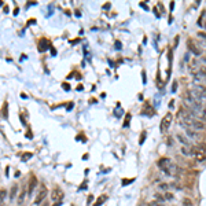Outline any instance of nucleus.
I'll return each mask as SVG.
<instances>
[{
  "label": "nucleus",
  "mask_w": 206,
  "mask_h": 206,
  "mask_svg": "<svg viewBox=\"0 0 206 206\" xmlns=\"http://www.w3.org/2000/svg\"><path fill=\"white\" fill-rule=\"evenodd\" d=\"M3 117H4V118H7V117H8V114H7V103H4V106H3Z\"/></svg>",
  "instance_id": "nucleus-19"
},
{
  "label": "nucleus",
  "mask_w": 206,
  "mask_h": 206,
  "mask_svg": "<svg viewBox=\"0 0 206 206\" xmlns=\"http://www.w3.org/2000/svg\"><path fill=\"white\" fill-rule=\"evenodd\" d=\"M17 191H18V187L17 186H14V187L11 188V191H10V199H14L15 195H17Z\"/></svg>",
  "instance_id": "nucleus-12"
},
{
  "label": "nucleus",
  "mask_w": 206,
  "mask_h": 206,
  "mask_svg": "<svg viewBox=\"0 0 206 206\" xmlns=\"http://www.w3.org/2000/svg\"><path fill=\"white\" fill-rule=\"evenodd\" d=\"M37 183H39V181H37V177H34V176L30 177V180H29V188H28V190H29V195L33 194V190L36 188Z\"/></svg>",
  "instance_id": "nucleus-9"
},
{
  "label": "nucleus",
  "mask_w": 206,
  "mask_h": 206,
  "mask_svg": "<svg viewBox=\"0 0 206 206\" xmlns=\"http://www.w3.org/2000/svg\"><path fill=\"white\" fill-rule=\"evenodd\" d=\"M164 198H165V201H173V198H175V197H173V194H170V192H165L164 194Z\"/></svg>",
  "instance_id": "nucleus-15"
},
{
  "label": "nucleus",
  "mask_w": 206,
  "mask_h": 206,
  "mask_svg": "<svg viewBox=\"0 0 206 206\" xmlns=\"http://www.w3.org/2000/svg\"><path fill=\"white\" fill-rule=\"evenodd\" d=\"M0 6H3V1H0Z\"/></svg>",
  "instance_id": "nucleus-29"
},
{
  "label": "nucleus",
  "mask_w": 206,
  "mask_h": 206,
  "mask_svg": "<svg viewBox=\"0 0 206 206\" xmlns=\"http://www.w3.org/2000/svg\"><path fill=\"white\" fill-rule=\"evenodd\" d=\"M63 88H66V91H69V84H63Z\"/></svg>",
  "instance_id": "nucleus-26"
},
{
  "label": "nucleus",
  "mask_w": 206,
  "mask_h": 206,
  "mask_svg": "<svg viewBox=\"0 0 206 206\" xmlns=\"http://www.w3.org/2000/svg\"><path fill=\"white\" fill-rule=\"evenodd\" d=\"M25 201V188H22V192L19 194V199H18V203L21 205V203Z\"/></svg>",
  "instance_id": "nucleus-16"
},
{
  "label": "nucleus",
  "mask_w": 206,
  "mask_h": 206,
  "mask_svg": "<svg viewBox=\"0 0 206 206\" xmlns=\"http://www.w3.org/2000/svg\"><path fill=\"white\" fill-rule=\"evenodd\" d=\"M180 127L184 128V131H186V136H188V138H191V139H199V138H201V135L197 133V131H194V129H191V128H188L184 122H180Z\"/></svg>",
  "instance_id": "nucleus-6"
},
{
  "label": "nucleus",
  "mask_w": 206,
  "mask_h": 206,
  "mask_svg": "<svg viewBox=\"0 0 206 206\" xmlns=\"http://www.w3.org/2000/svg\"><path fill=\"white\" fill-rule=\"evenodd\" d=\"M188 49H190V51H191L194 55H197V56H199L201 54H202V52H201V49H199L198 47L194 44V40H191V39L188 40Z\"/></svg>",
  "instance_id": "nucleus-8"
},
{
  "label": "nucleus",
  "mask_w": 206,
  "mask_h": 206,
  "mask_svg": "<svg viewBox=\"0 0 206 206\" xmlns=\"http://www.w3.org/2000/svg\"><path fill=\"white\" fill-rule=\"evenodd\" d=\"M60 205H62V202H58V203H55L54 206H60Z\"/></svg>",
  "instance_id": "nucleus-28"
},
{
  "label": "nucleus",
  "mask_w": 206,
  "mask_h": 206,
  "mask_svg": "<svg viewBox=\"0 0 206 206\" xmlns=\"http://www.w3.org/2000/svg\"><path fill=\"white\" fill-rule=\"evenodd\" d=\"M158 188L161 190V191H168V188H169V184L168 183H159V186H158Z\"/></svg>",
  "instance_id": "nucleus-13"
},
{
  "label": "nucleus",
  "mask_w": 206,
  "mask_h": 206,
  "mask_svg": "<svg viewBox=\"0 0 206 206\" xmlns=\"http://www.w3.org/2000/svg\"><path fill=\"white\" fill-rule=\"evenodd\" d=\"M199 60H201L202 63H206V55L205 56H201V58H199Z\"/></svg>",
  "instance_id": "nucleus-22"
},
{
  "label": "nucleus",
  "mask_w": 206,
  "mask_h": 206,
  "mask_svg": "<svg viewBox=\"0 0 206 206\" xmlns=\"http://www.w3.org/2000/svg\"><path fill=\"white\" fill-rule=\"evenodd\" d=\"M199 116H202V117H206V106H203L202 110L199 111Z\"/></svg>",
  "instance_id": "nucleus-20"
},
{
  "label": "nucleus",
  "mask_w": 206,
  "mask_h": 206,
  "mask_svg": "<svg viewBox=\"0 0 206 206\" xmlns=\"http://www.w3.org/2000/svg\"><path fill=\"white\" fill-rule=\"evenodd\" d=\"M106 199H107V195H102V197H99V198H98V201L94 203V206H100L102 203L106 201Z\"/></svg>",
  "instance_id": "nucleus-11"
},
{
  "label": "nucleus",
  "mask_w": 206,
  "mask_h": 206,
  "mask_svg": "<svg viewBox=\"0 0 206 206\" xmlns=\"http://www.w3.org/2000/svg\"><path fill=\"white\" fill-rule=\"evenodd\" d=\"M158 168L161 169V170H164L166 175H172V166H173V162L169 159V158H161L159 161L157 162Z\"/></svg>",
  "instance_id": "nucleus-2"
},
{
  "label": "nucleus",
  "mask_w": 206,
  "mask_h": 206,
  "mask_svg": "<svg viewBox=\"0 0 206 206\" xmlns=\"http://www.w3.org/2000/svg\"><path fill=\"white\" fill-rule=\"evenodd\" d=\"M192 153L198 162H202L206 159V143H199L192 147Z\"/></svg>",
  "instance_id": "nucleus-1"
},
{
  "label": "nucleus",
  "mask_w": 206,
  "mask_h": 206,
  "mask_svg": "<svg viewBox=\"0 0 206 206\" xmlns=\"http://www.w3.org/2000/svg\"><path fill=\"white\" fill-rule=\"evenodd\" d=\"M65 198V192L63 190H60V188H54L52 192H51V199H52L54 202H62V199Z\"/></svg>",
  "instance_id": "nucleus-4"
},
{
  "label": "nucleus",
  "mask_w": 206,
  "mask_h": 206,
  "mask_svg": "<svg viewBox=\"0 0 206 206\" xmlns=\"http://www.w3.org/2000/svg\"><path fill=\"white\" fill-rule=\"evenodd\" d=\"M192 205H194V203H192V201H191V199L186 198V199H184V201H183V206H192Z\"/></svg>",
  "instance_id": "nucleus-17"
},
{
  "label": "nucleus",
  "mask_w": 206,
  "mask_h": 206,
  "mask_svg": "<svg viewBox=\"0 0 206 206\" xmlns=\"http://www.w3.org/2000/svg\"><path fill=\"white\" fill-rule=\"evenodd\" d=\"M176 139L179 140L181 144H183V147H192L191 146V142L187 139V136H184V135H181V133H177L176 135Z\"/></svg>",
  "instance_id": "nucleus-7"
},
{
  "label": "nucleus",
  "mask_w": 206,
  "mask_h": 206,
  "mask_svg": "<svg viewBox=\"0 0 206 206\" xmlns=\"http://www.w3.org/2000/svg\"><path fill=\"white\" fill-rule=\"evenodd\" d=\"M47 192H48L47 187H45V186H43V187L39 190L37 195H36V198H34V205H41V203H43V201L45 199V197H47Z\"/></svg>",
  "instance_id": "nucleus-3"
},
{
  "label": "nucleus",
  "mask_w": 206,
  "mask_h": 206,
  "mask_svg": "<svg viewBox=\"0 0 206 206\" xmlns=\"http://www.w3.org/2000/svg\"><path fill=\"white\" fill-rule=\"evenodd\" d=\"M181 154L184 157H192L194 153H192V147H181Z\"/></svg>",
  "instance_id": "nucleus-10"
},
{
  "label": "nucleus",
  "mask_w": 206,
  "mask_h": 206,
  "mask_svg": "<svg viewBox=\"0 0 206 206\" xmlns=\"http://www.w3.org/2000/svg\"><path fill=\"white\" fill-rule=\"evenodd\" d=\"M172 120H173V116L172 113H166V116L162 118V124H161V129L162 131H168L170 124H172Z\"/></svg>",
  "instance_id": "nucleus-5"
},
{
  "label": "nucleus",
  "mask_w": 206,
  "mask_h": 206,
  "mask_svg": "<svg viewBox=\"0 0 206 206\" xmlns=\"http://www.w3.org/2000/svg\"><path fill=\"white\" fill-rule=\"evenodd\" d=\"M150 206H165V202L164 201H157V199H154Z\"/></svg>",
  "instance_id": "nucleus-14"
},
{
  "label": "nucleus",
  "mask_w": 206,
  "mask_h": 206,
  "mask_svg": "<svg viewBox=\"0 0 206 206\" xmlns=\"http://www.w3.org/2000/svg\"><path fill=\"white\" fill-rule=\"evenodd\" d=\"M129 118H131V116L128 114V116H127V120H125V127H127V125H128V122H129Z\"/></svg>",
  "instance_id": "nucleus-23"
},
{
  "label": "nucleus",
  "mask_w": 206,
  "mask_h": 206,
  "mask_svg": "<svg viewBox=\"0 0 206 206\" xmlns=\"http://www.w3.org/2000/svg\"><path fill=\"white\" fill-rule=\"evenodd\" d=\"M6 195H7V191H6V190H0V201H4V199H6Z\"/></svg>",
  "instance_id": "nucleus-18"
},
{
  "label": "nucleus",
  "mask_w": 206,
  "mask_h": 206,
  "mask_svg": "<svg viewBox=\"0 0 206 206\" xmlns=\"http://www.w3.org/2000/svg\"><path fill=\"white\" fill-rule=\"evenodd\" d=\"M144 139H146V133H144V132H143L142 138H140V143H143V140H144Z\"/></svg>",
  "instance_id": "nucleus-24"
},
{
  "label": "nucleus",
  "mask_w": 206,
  "mask_h": 206,
  "mask_svg": "<svg viewBox=\"0 0 206 206\" xmlns=\"http://www.w3.org/2000/svg\"><path fill=\"white\" fill-rule=\"evenodd\" d=\"M198 36H199V37H202V39H205V40H206V33H203V32H199Z\"/></svg>",
  "instance_id": "nucleus-21"
},
{
  "label": "nucleus",
  "mask_w": 206,
  "mask_h": 206,
  "mask_svg": "<svg viewBox=\"0 0 206 206\" xmlns=\"http://www.w3.org/2000/svg\"><path fill=\"white\" fill-rule=\"evenodd\" d=\"M77 91H82V85H79V87H77Z\"/></svg>",
  "instance_id": "nucleus-27"
},
{
  "label": "nucleus",
  "mask_w": 206,
  "mask_h": 206,
  "mask_svg": "<svg viewBox=\"0 0 206 206\" xmlns=\"http://www.w3.org/2000/svg\"><path fill=\"white\" fill-rule=\"evenodd\" d=\"M184 56H186V58H184L186 60H190V54H188V52H186V55H184Z\"/></svg>",
  "instance_id": "nucleus-25"
}]
</instances>
